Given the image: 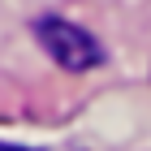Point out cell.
Returning <instances> with one entry per match:
<instances>
[{
  "label": "cell",
  "mask_w": 151,
  "mask_h": 151,
  "mask_svg": "<svg viewBox=\"0 0 151 151\" xmlns=\"http://www.w3.org/2000/svg\"><path fill=\"white\" fill-rule=\"evenodd\" d=\"M35 39L43 43V52L56 60L60 69L69 73H86L95 69L99 60H104V47L91 30H82V26L65 22V17H39L35 22Z\"/></svg>",
  "instance_id": "6da1fadb"
},
{
  "label": "cell",
  "mask_w": 151,
  "mask_h": 151,
  "mask_svg": "<svg viewBox=\"0 0 151 151\" xmlns=\"http://www.w3.org/2000/svg\"><path fill=\"white\" fill-rule=\"evenodd\" d=\"M0 151H30V147H13V142H0Z\"/></svg>",
  "instance_id": "7a4b0ae2"
}]
</instances>
